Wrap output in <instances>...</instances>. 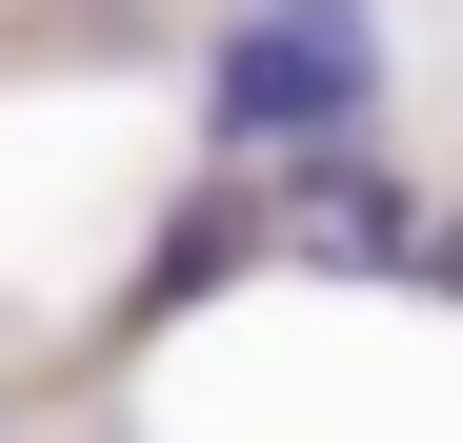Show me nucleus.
Returning <instances> with one entry per match:
<instances>
[{
  "instance_id": "obj_1",
  "label": "nucleus",
  "mask_w": 463,
  "mask_h": 443,
  "mask_svg": "<svg viewBox=\"0 0 463 443\" xmlns=\"http://www.w3.org/2000/svg\"><path fill=\"white\" fill-rule=\"evenodd\" d=\"M363 81L383 61H363L343 0H262V21H222V61H202V141H323Z\"/></svg>"
},
{
  "instance_id": "obj_2",
  "label": "nucleus",
  "mask_w": 463,
  "mask_h": 443,
  "mask_svg": "<svg viewBox=\"0 0 463 443\" xmlns=\"http://www.w3.org/2000/svg\"><path fill=\"white\" fill-rule=\"evenodd\" d=\"M302 262H423L403 162H302Z\"/></svg>"
},
{
  "instance_id": "obj_3",
  "label": "nucleus",
  "mask_w": 463,
  "mask_h": 443,
  "mask_svg": "<svg viewBox=\"0 0 463 443\" xmlns=\"http://www.w3.org/2000/svg\"><path fill=\"white\" fill-rule=\"evenodd\" d=\"M443 282H463V242H443Z\"/></svg>"
}]
</instances>
